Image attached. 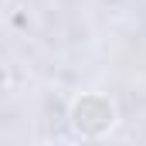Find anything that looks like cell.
<instances>
[{
  "label": "cell",
  "instance_id": "6da1fadb",
  "mask_svg": "<svg viewBox=\"0 0 146 146\" xmlns=\"http://www.w3.org/2000/svg\"><path fill=\"white\" fill-rule=\"evenodd\" d=\"M119 122V109L102 92H82L68 109V126L78 139H102Z\"/></svg>",
  "mask_w": 146,
  "mask_h": 146
}]
</instances>
